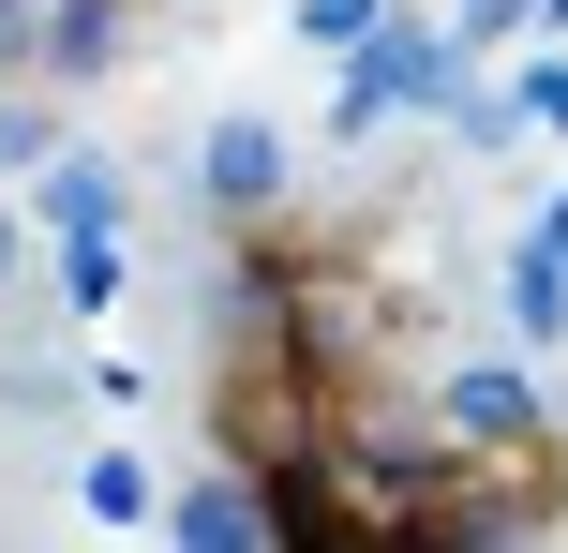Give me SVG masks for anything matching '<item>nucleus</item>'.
Returning a JSON list of instances; mask_svg holds the SVG:
<instances>
[{"mask_svg":"<svg viewBox=\"0 0 568 553\" xmlns=\"http://www.w3.org/2000/svg\"><path fill=\"white\" fill-rule=\"evenodd\" d=\"M210 195H225L240 225L284 209V135H270V120H225V135H210Z\"/></svg>","mask_w":568,"mask_h":553,"instance_id":"obj_1","label":"nucleus"},{"mask_svg":"<svg viewBox=\"0 0 568 553\" xmlns=\"http://www.w3.org/2000/svg\"><path fill=\"white\" fill-rule=\"evenodd\" d=\"M374 16H389V0H300V45H359Z\"/></svg>","mask_w":568,"mask_h":553,"instance_id":"obj_2","label":"nucleus"},{"mask_svg":"<svg viewBox=\"0 0 568 553\" xmlns=\"http://www.w3.org/2000/svg\"><path fill=\"white\" fill-rule=\"evenodd\" d=\"M524 120H539V135H568V60H539V75H524Z\"/></svg>","mask_w":568,"mask_h":553,"instance_id":"obj_3","label":"nucleus"},{"mask_svg":"<svg viewBox=\"0 0 568 553\" xmlns=\"http://www.w3.org/2000/svg\"><path fill=\"white\" fill-rule=\"evenodd\" d=\"M0 269H16V225H0Z\"/></svg>","mask_w":568,"mask_h":553,"instance_id":"obj_4","label":"nucleus"},{"mask_svg":"<svg viewBox=\"0 0 568 553\" xmlns=\"http://www.w3.org/2000/svg\"><path fill=\"white\" fill-rule=\"evenodd\" d=\"M539 16H554V30H568V0H539Z\"/></svg>","mask_w":568,"mask_h":553,"instance_id":"obj_5","label":"nucleus"}]
</instances>
